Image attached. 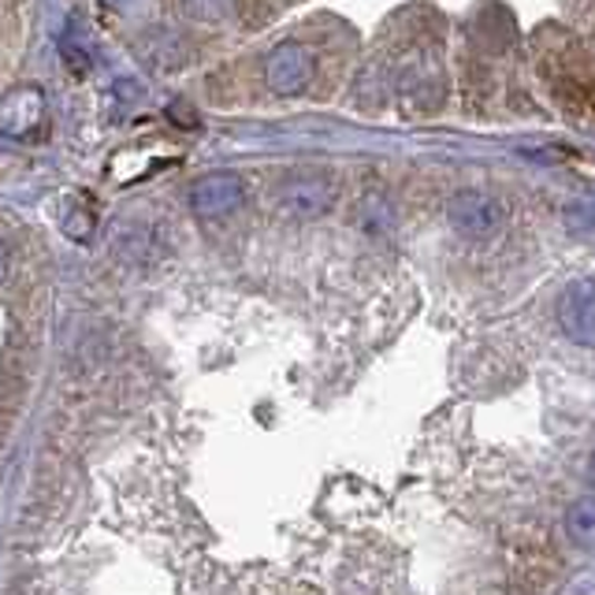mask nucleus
<instances>
[{"label":"nucleus","mask_w":595,"mask_h":595,"mask_svg":"<svg viewBox=\"0 0 595 595\" xmlns=\"http://www.w3.org/2000/svg\"><path fill=\"white\" fill-rule=\"evenodd\" d=\"M569 227H577V231L595 227V197H592V208L584 205V202H573L569 205Z\"/></svg>","instance_id":"1a4fd4ad"},{"label":"nucleus","mask_w":595,"mask_h":595,"mask_svg":"<svg viewBox=\"0 0 595 595\" xmlns=\"http://www.w3.org/2000/svg\"><path fill=\"white\" fill-rule=\"evenodd\" d=\"M447 216H450V224H455V231H461V235L488 238V235H495V231L503 227L506 208L495 202V197L480 194V191H461V194L450 197Z\"/></svg>","instance_id":"f03ea898"},{"label":"nucleus","mask_w":595,"mask_h":595,"mask_svg":"<svg viewBox=\"0 0 595 595\" xmlns=\"http://www.w3.org/2000/svg\"><path fill=\"white\" fill-rule=\"evenodd\" d=\"M264 75H269V86L275 94H283V97L302 94L313 79V52L305 46H298V41H283L269 57Z\"/></svg>","instance_id":"7ed1b4c3"},{"label":"nucleus","mask_w":595,"mask_h":595,"mask_svg":"<svg viewBox=\"0 0 595 595\" xmlns=\"http://www.w3.org/2000/svg\"><path fill=\"white\" fill-rule=\"evenodd\" d=\"M558 324L577 347H595V280L581 275L558 298Z\"/></svg>","instance_id":"f257e3e1"},{"label":"nucleus","mask_w":595,"mask_h":595,"mask_svg":"<svg viewBox=\"0 0 595 595\" xmlns=\"http://www.w3.org/2000/svg\"><path fill=\"white\" fill-rule=\"evenodd\" d=\"M186 12L216 23V19H227L231 12H235V0H186Z\"/></svg>","instance_id":"6e6552de"},{"label":"nucleus","mask_w":595,"mask_h":595,"mask_svg":"<svg viewBox=\"0 0 595 595\" xmlns=\"http://www.w3.org/2000/svg\"><path fill=\"white\" fill-rule=\"evenodd\" d=\"M566 533L573 539V547H581L584 555H595V499H581L569 506Z\"/></svg>","instance_id":"423d86ee"},{"label":"nucleus","mask_w":595,"mask_h":595,"mask_svg":"<svg viewBox=\"0 0 595 595\" xmlns=\"http://www.w3.org/2000/svg\"><path fill=\"white\" fill-rule=\"evenodd\" d=\"M592 480H595V458H592Z\"/></svg>","instance_id":"9d476101"},{"label":"nucleus","mask_w":595,"mask_h":595,"mask_svg":"<svg viewBox=\"0 0 595 595\" xmlns=\"http://www.w3.org/2000/svg\"><path fill=\"white\" fill-rule=\"evenodd\" d=\"M194 208L202 216H224V213H235L242 205V183L235 175H208L194 186Z\"/></svg>","instance_id":"39448f33"},{"label":"nucleus","mask_w":595,"mask_h":595,"mask_svg":"<svg viewBox=\"0 0 595 595\" xmlns=\"http://www.w3.org/2000/svg\"><path fill=\"white\" fill-rule=\"evenodd\" d=\"M280 205L291 216H324L335 205V183L332 179H294L280 194Z\"/></svg>","instance_id":"20e7f679"},{"label":"nucleus","mask_w":595,"mask_h":595,"mask_svg":"<svg viewBox=\"0 0 595 595\" xmlns=\"http://www.w3.org/2000/svg\"><path fill=\"white\" fill-rule=\"evenodd\" d=\"M12 105L19 108V130H23L30 119H35L38 113H41V97L35 94V90H23V94H16L12 97ZM0 127L8 130V135H12L16 130V124H12V108H4V113H0Z\"/></svg>","instance_id":"0eeeda50"}]
</instances>
